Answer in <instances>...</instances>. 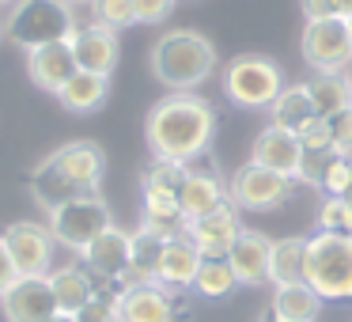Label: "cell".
<instances>
[{
	"mask_svg": "<svg viewBox=\"0 0 352 322\" xmlns=\"http://www.w3.org/2000/svg\"><path fill=\"white\" fill-rule=\"evenodd\" d=\"M91 16H95V23L110 27V31H122V27L137 23L133 0H91Z\"/></svg>",
	"mask_w": 352,
	"mask_h": 322,
	"instance_id": "f546056e",
	"label": "cell"
},
{
	"mask_svg": "<svg viewBox=\"0 0 352 322\" xmlns=\"http://www.w3.org/2000/svg\"><path fill=\"white\" fill-rule=\"evenodd\" d=\"M303 284L322 303H344L352 299V235H318L307 239V269Z\"/></svg>",
	"mask_w": 352,
	"mask_h": 322,
	"instance_id": "277c9868",
	"label": "cell"
},
{
	"mask_svg": "<svg viewBox=\"0 0 352 322\" xmlns=\"http://www.w3.org/2000/svg\"><path fill=\"white\" fill-rule=\"evenodd\" d=\"M72 57H76L80 72H95V76H110L118 65V31L102 23H84L69 39Z\"/></svg>",
	"mask_w": 352,
	"mask_h": 322,
	"instance_id": "9a60e30c",
	"label": "cell"
},
{
	"mask_svg": "<svg viewBox=\"0 0 352 322\" xmlns=\"http://www.w3.org/2000/svg\"><path fill=\"white\" fill-rule=\"evenodd\" d=\"M303 269H307V239H299V235L273 239L269 281H273L276 288H284V284H303Z\"/></svg>",
	"mask_w": 352,
	"mask_h": 322,
	"instance_id": "603a6c76",
	"label": "cell"
},
{
	"mask_svg": "<svg viewBox=\"0 0 352 322\" xmlns=\"http://www.w3.org/2000/svg\"><path fill=\"white\" fill-rule=\"evenodd\" d=\"M84 269L95 277V284H118L125 288V277H129V261H133V235L122 228H107L91 246L80 250Z\"/></svg>",
	"mask_w": 352,
	"mask_h": 322,
	"instance_id": "8fae6325",
	"label": "cell"
},
{
	"mask_svg": "<svg viewBox=\"0 0 352 322\" xmlns=\"http://www.w3.org/2000/svg\"><path fill=\"white\" fill-rule=\"evenodd\" d=\"M269 114H273V125L276 129H284V133H303L307 125L314 122V103H311V95H307V84H288L280 95H276V103L269 107Z\"/></svg>",
	"mask_w": 352,
	"mask_h": 322,
	"instance_id": "7402d4cb",
	"label": "cell"
},
{
	"mask_svg": "<svg viewBox=\"0 0 352 322\" xmlns=\"http://www.w3.org/2000/svg\"><path fill=\"white\" fill-rule=\"evenodd\" d=\"M299 50H303V61L311 65L318 76H341L352 65V34L344 19H318V23L303 27V39H299Z\"/></svg>",
	"mask_w": 352,
	"mask_h": 322,
	"instance_id": "52a82bcc",
	"label": "cell"
},
{
	"mask_svg": "<svg viewBox=\"0 0 352 322\" xmlns=\"http://www.w3.org/2000/svg\"><path fill=\"white\" fill-rule=\"evenodd\" d=\"M239 235H243V220H239V208L231 201L216 213L186 224V239L197 246L201 258H228Z\"/></svg>",
	"mask_w": 352,
	"mask_h": 322,
	"instance_id": "5bb4252c",
	"label": "cell"
},
{
	"mask_svg": "<svg viewBox=\"0 0 352 322\" xmlns=\"http://www.w3.org/2000/svg\"><path fill=\"white\" fill-rule=\"evenodd\" d=\"M42 167L57 171L65 182H72L80 193H99L102 182V171H107V155H102L99 144L91 140H72V144L57 148L42 160Z\"/></svg>",
	"mask_w": 352,
	"mask_h": 322,
	"instance_id": "7c38bea8",
	"label": "cell"
},
{
	"mask_svg": "<svg viewBox=\"0 0 352 322\" xmlns=\"http://www.w3.org/2000/svg\"><path fill=\"white\" fill-rule=\"evenodd\" d=\"M50 322H76V319H72V314H61V311H57V314H54V319H50Z\"/></svg>",
	"mask_w": 352,
	"mask_h": 322,
	"instance_id": "f35d334b",
	"label": "cell"
},
{
	"mask_svg": "<svg viewBox=\"0 0 352 322\" xmlns=\"http://www.w3.org/2000/svg\"><path fill=\"white\" fill-rule=\"evenodd\" d=\"M152 72L170 92H193L216 72V46L197 31H167L152 46Z\"/></svg>",
	"mask_w": 352,
	"mask_h": 322,
	"instance_id": "7a4b0ae2",
	"label": "cell"
},
{
	"mask_svg": "<svg viewBox=\"0 0 352 322\" xmlns=\"http://www.w3.org/2000/svg\"><path fill=\"white\" fill-rule=\"evenodd\" d=\"M349 87H352V69H349Z\"/></svg>",
	"mask_w": 352,
	"mask_h": 322,
	"instance_id": "ee69618b",
	"label": "cell"
},
{
	"mask_svg": "<svg viewBox=\"0 0 352 322\" xmlns=\"http://www.w3.org/2000/svg\"><path fill=\"white\" fill-rule=\"evenodd\" d=\"M296 193V182L284 175L258 167V163H243L228 182V201L246 213H273Z\"/></svg>",
	"mask_w": 352,
	"mask_h": 322,
	"instance_id": "ba28073f",
	"label": "cell"
},
{
	"mask_svg": "<svg viewBox=\"0 0 352 322\" xmlns=\"http://www.w3.org/2000/svg\"><path fill=\"white\" fill-rule=\"evenodd\" d=\"M250 163H258V167L296 182L299 171H303V144H299L296 133H284V129H276V125H269V129H261L258 140H254Z\"/></svg>",
	"mask_w": 352,
	"mask_h": 322,
	"instance_id": "2e32d148",
	"label": "cell"
},
{
	"mask_svg": "<svg viewBox=\"0 0 352 322\" xmlns=\"http://www.w3.org/2000/svg\"><path fill=\"white\" fill-rule=\"evenodd\" d=\"M46 228L54 235V243L69 246V250H84L107 228H114V220H110V205L99 193H84V197H72L65 205H57L50 213Z\"/></svg>",
	"mask_w": 352,
	"mask_h": 322,
	"instance_id": "8992f818",
	"label": "cell"
},
{
	"mask_svg": "<svg viewBox=\"0 0 352 322\" xmlns=\"http://www.w3.org/2000/svg\"><path fill=\"white\" fill-rule=\"evenodd\" d=\"M193 288H197V296H205V299H223V296H231V292L239 288V277H235V269H231L228 258H205L201 269H197Z\"/></svg>",
	"mask_w": 352,
	"mask_h": 322,
	"instance_id": "83f0119b",
	"label": "cell"
},
{
	"mask_svg": "<svg viewBox=\"0 0 352 322\" xmlns=\"http://www.w3.org/2000/svg\"><path fill=\"white\" fill-rule=\"evenodd\" d=\"M326 125H329V137H333V152L352 160V107H344L341 114L326 118Z\"/></svg>",
	"mask_w": 352,
	"mask_h": 322,
	"instance_id": "836d02e7",
	"label": "cell"
},
{
	"mask_svg": "<svg viewBox=\"0 0 352 322\" xmlns=\"http://www.w3.org/2000/svg\"><path fill=\"white\" fill-rule=\"evenodd\" d=\"M144 133H148V144H152L155 160H170V163H186L190 167L212 144L216 110L208 99H201L193 92H170L167 99H160L152 107Z\"/></svg>",
	"mask_w": 352,
	"mask_h": 322,
	"instance_id": "6da1fadb",
	"label": "cell"
},
{
	"mask_svg": "<svg viewBox=\"0 0 352 322\" xmlns=\"http://www.w3.org/2000/svg\"><path fill=\"white\" fill-rule=\"evenodd\" d=\"M223 205H228V186L220 182V175L208 167H186V178L178 186V208H182L186 224L201 220Z\"/></svg>",
	"mask_w": 352,
	"mask_h": 322,
	"instance_id": "e0dca14e",
	"label": "cell"
},
{
	"mask_svg": "<svg viewBox=\"0 0 352 322\" xmlns=\"http://www.w3.org/2000/svg\"><path fill=\"white\" fill-rule=\"evenodd\" d=\"M269 314H273V319H280V322H318L322 299L314 296L307 284H284V288L273 292Z\"/></svg>",
	"mask_w": 352,
	"mask_h": 322,
	"instance_id": "cb8c5ba5",
	"label": "cell"
},
{
	"mask_svg": "<svg viewBox=\"0 0 352 322\" xmlns=\"http://www.w3.org/2000/svg\"><path fill=\"white\" fill-rule=\"evenodd\" d=\"M72 34H76V16L65 0H16L4 19V39L27 54L69 42Z\"/></svg>",
	"mask_w": 352,
	"mask_h": 322,
	"instance_id": "3957f363",
	"label": "cell"
},
{
	"mask_svg": "<svg viewBox=\"0 0 352 322\" xmlns=\"http://www.w3.org/2000/svg\"><path fill=\"white\" fill-rule=\"evenodd\" d=\"M201 254L197 246L190 243V239H167V246H163V258H160V269H155V284L167 292H186L193 288V281H197V269H201Z\"/></svg>",
	"mask_w": 352,
	"mask_h": 322,
	"instance_id": "d6986e66",
	"label": "cell"
},
{
	"mask_svg": "<svg viewBox=\"0 0 352 322\" xmlns=\"http://www.w3.org/2000/svg\"><path fill=\"white\" fill-rule=\"evenodd\" d=\"M182 178H186V163L152 160V167L144 171V190H167V193H178Z\"/></svg>",
	"mask_w": 352,
	"mask_h": 322,
	"instance_id": "1f68e13d",
	"label": "cell"
},
{
	"mask_svg": "<svg viewBox=\"0 0 352 322\" xmlns=\"http://www.w3.org/2000/svg\"><path fill=\"white\" fill-rule=\"evenodd\" d=\"M307 95H311L318 118H333V114H341L344 107H352L349 76H314L311 84H307Z\"/></svg>",
	"mask_w": 352,
	"mask_h": 322,
	"instance_id": "4316f807",
	"label": "cell"
},
{
	"mask_svg": "<svg viewBox=\"0 0 352 322\" xmlns=\"http://www.w3.org/2000/svg\"><path fill=\"white\" fill-rule=\"evenodd\" d=\"M4 246L12 254V266H16L19 277H50V266H54V235H50L46 224L34 220H16L4 231Z\"/></svg>",
	"mask_w": 352,
	"mask_h": 322,
	"instance_id": "30bf717a",
	"label": "cell"
},
{
	"mask_svg": "<svg viewBox=\"0 0 352 322\" xmlns=\"http://www.w3.org/2000/svg\"><path fill=\"white\" fill-rule=\"evenodd\" d=\"M163 246H167V239L152 235V231H144V228L133 231V261H129L125 284H155V269H160Z\"/></svg>",
	"mask_w": 352,
	"mask_h": 322,
	"instance_id": "484cf974",
	"label": "cell"
},
{
	"mask_svg": "<svg viewBox=\"0 0 352 322\" xmlns=\"http://www.w3.org/2000/svg\"><path fill=\"white\" fill-rule=\"evenodd\" d=\"M318 231H329V235H352V201H341V197L322 201Z\"/></svg>",
	"mask_w": 352,
	"mask_h": 322,
	"instance_id": "4dcf8cb0",
	"label": "cell"
},
{
	"mask_svg": "<svg viewBox=\"0 0 352 322\" xmlns=\"http://www.w3.org/2000/svg\"><path fill=\"white\" fill-rule=\"evenodd\" d=\"M333 12H337V19H349L352 16V0H333Z\"/></svg>",
	"mask_w": 352,
	"mask_h": 322,
	"instance_id": "74e56055",
	"label": "cell"
},
{
	"mask_svg": "<svg viewBox=\"0 0 352 322\" xmlns=\"http://www.w3.org/2000/svg\"><path fill=\"white\" fill-rule=\"evenodd\" d=\"M265 322H280V319H273V314H265Z\"/></svg>",
	"mask_w": 352,
	"mask_h": 322,
	"instance_id": "ab89813d",
	"label": "cell"
},
{
	"mask_svg": "<svg viewBox=\"0 0 352 322\" xmlns=\"http://www.w3.org/2000/svg\"><path fill=\"white\" fill-rule=\"evenodd\" d=\"M223 92L235 107L246 110H265L276 103V95L284 92V76H280V65L269 61L261 54H243L228 65L223 72Z\"/></svg>",
	"mask_w": 352,
	"mask_h": 322,
	"instance_id": "5b68a950",
	"label": "cell"
},
{
	"mask_svg": "<svg viewBox=\"0 0 352 322\" xmlns=\"http://www.w3.org/2000/svg\"><path fill=\"white\" fill-rule=\"evenodd\" d=\"M344 23H349V34H352V16H349V19H344Z\"/></svg>",
	"mask_w": 352,
	"mask_h": 322,
	"instance_id": "60d3db41",
	"label": "cell"
},
{
	"mask_svg": "<svg viewBox=\"0 0 352 322\" xmlns=\"http://www.w3.org/2000/svg\"><path fill=\"white\" fill-rule=\"evenodd\" d=\"M0 4H16V0H0Z\"/></svg>",
	"mask_w": 352,
	"mask_h": 322,
	"instance_id": "7bdbcfd3",
	"label": "cell"
},
{
	"mask_svg": "<svg viewBox=\"0 0 352 322\" xmlns=\"http://www.w3.org/2000/svg\"><path fill=\"white\" fill-rule=\"evenodd\" d=\"M50 288H54L57 311L76 314V311H84V307L95 299L99 284H95V277L87 273L84 266H61V269H50Z\"/></svg>",
	"mask_w": 352,
	"mask_h": 322,
	"instance_id": "44dd1931",
	"label": "cell"
},
{
	"mask_svg": "<svg viewBox=\"0 0 352 322\" xmlns=\"http://www.w3.org/2000/svg\"><path fill=\"white\" fill-rule=\"evenodd\" d=\"M175 8V0H133V12H137V23H163Z\"/></svg>",
	"mask_w": 352,
	"mask_h": 322,
	"instance_id": "e575fe53",
	"label": "cell"
},
{
	"mask_svg": "<svg viewBox=\"0 0 352 322\" xmlns=\"http://www.w3.org/2000/svg\"><path fill=\"white\" fill-rule=\"evenodd\" d=\"M299 8H303L307 23H318V19H333V0H299Z\"/></svg>",
	"mask_w": 352,
	"mask_h": 322,
	"instance_id": "d590c367",
	"label": "cell"
},
{
	"mask_svg": "<svg viewBox=\"0 0 352 322\" xmlns=\"http://www.w3.org/2000/svg\"><path fill=\"white\" fill-rule=\"evenodd\" d=\"M107 87H110V76L76 72V76L57 92V99H61V107H69L72 114H87V110H95V107L107 103Z\"/></svg>",
	"mask_w": 352,
	"mask_h": 322,
	"instance_id": "d4e9b609",
	"label": "cell"
},
{
	"mask_svg": "<svg viewBox=\"0 0 352 322\" xmlns=\"http://www.w3.org/2000/svg\"><path fill=\"white\" fill-rule=\"evenodd\" d=\"M65 4H80V0H65ZM87 4H91V0H87Z\"/></svg>",
	"mask_w": 352,
	"mask_h": 322,
	"instance_id": "b9f144b4",
	"label": "cell"
},
{
	"mask_svg": "<svg viewBox=\"0 0 352 322\" xmlns=\"http://www.w3.org/2000/svg\"><path fill=\"white\" fill-rule=\"evenodd\" d=\"M299 144H303L307 155H337L333 152V137H329V125L326 118H314L303 133H299Z\"/></svg>",
	"mask_w": 352,
	"mask_h": 322,
	"instance_id": "d6a6232c",
	"label": "cell"
},
{
	"mask_svg": "<svg viewBox=\"0 0 352 322\" xmlns=\"http://www.w3.org/2000/svg\"><path fill=\"white\" fill-rule=\"evenodd\" d=\"M182 296L160 284H125L118 296V322H186Z\"/></svg>",
	"mask_w": 352,
	"mask_h": 322,
	"instance_id": "9c48e42d",
	"label": "cell"
},
{
	"mask_svg": "<svg viewBox=\"0 0 352 322\" xmlns=\"http://www.w3.org/2000/svg\"><path fill=\"white\" fill-rule=\"evenodd\" d=\"M0 34H4V23H0Z\"/></svg>",
	"mask_w": 352,
	"mask_h": 322,
	"instance_id": "f6af8a7d",
	"label": "cell"
},
{
	"mask_svg": "<svg viewBox=\"0 0 352 322\" xmlns=\"http://www.w3.org/2000/svg\"><path fill=\"white\" fill-rule=\"evenodd\" d=\"M27 65H31V80L38 87H46V92H61V87L80 72L69 42H57V46L34 50V54H27Z\"/></svg>",
	"mask_w": 352,
	"mask_h": 322,
	"instance_id": "ffe728a7",
	"label": "cell"
},
{
	"mask_svg": "<svg viewBox=\"0 0 352 322\" xmlns=\"http://www.w3.org/2000/svg\"><path fill=\"white\" fill-rule=\"evenodd\" d=\"M0 311L8 322H50L57 314L50 277H16V284L0 296Z\"/></svg>",
	"mask_w": 352,
	"mask_h": 322,
	"instance_id": "4fadbf2b",
	"label": "cell"
},
{
	"mask_svg": "<svg viewBox=\"0 0 352 322\" xmlns=\"http://www.w3.org/2000/svg\"><path fill=\"white\" fill-rule=\"evenodd\" d=\"M269 254H273V239L261 235V231L243 228V235L235 239V246H231V254H228L239 284H250V288L265 284L269 281Z\"/></svg>",
	"mask_w": 352,
	"mask_h": 322,
	"instance_id": "ac0fdd59",
	"label": "cell"
},
{
	"mask_svg": "<svg viewBox=\"0 0 352 322\" xmlns=\"http://www.w3.org/2000/svg\"><path fill=\"white\" fill-rule=\"evenodd\" d=\"M118 296H122L118 284H99L95 299L84 307V311L72 314V319L76 322H118Z\"/></svg>",
	"mask_w": 352,
	"mask_h": 322,
	"instance_id": "f1b7e54d",
	"label": "cell"
},
{
	"mask_svg": "<svg viewBox=\"0 0 352 322\" xmlns=\"http://www.w3.org/2000/svg\"><path fill=\"white\" fill-rule=\"evenodd\" d=\"M16 266H12V254H8V246H4V239H0V296L16 284Z\"/></svg>",
	"mask_w": 352,
	"mask_h": 322,
	"instance_id": "8d00e7d4",
	"label": "cell"
}]
</instances>
